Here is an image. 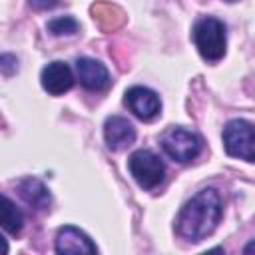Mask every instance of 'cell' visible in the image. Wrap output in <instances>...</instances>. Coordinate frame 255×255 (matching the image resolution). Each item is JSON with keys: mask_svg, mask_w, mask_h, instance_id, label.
<instances>
[{"mask_svg": "<svg viewBox=\"0 0 255 255\" xmlns=\"http://www.w3.org/2000/svg\"><path fill=\"white\" fill-rule=\"evenodd\" d=\"M40 82H42V88L48 94L62 96L74 86V74H72V70L66 62L56 60V62H50L42 68Z\"/></svg>", "mask_w": 255, "mask_h": 255, "instance_id": "obj_8", "label": "cell"}, {"mask_svg": "<svg viewBox=\"0 0 255 255\" xmlns=\"http://www.w3.org/2000/svg\"><path fill=\"white\" fill-rule=\"evenodd\" d=\"M243 253H245V255H249V253H255V239L243 247Z\"/></svg>", "mask_w": 255, "mask_h": 255, "instance_id": "obj_16", "label": "cell"}, {"mask_svg": "<svg viewBox=\"0 0 255 255\" xmlns=\"http://www.w3.org/2000/svg\"><path fill=\"white\" fill-rule=\"evenodd\" d=\"M225 2H235V0H225Z\"/></svg>", "mask_w": 255, "mask_h": 255, "instance_id": "obj_17", "label": "cell"}, {"mask_svg": "<svg viewBox=\"0 0 255 255\" xmlns=\"http://www.w3.org/2000/svg\"><path fill=\"white\" fill-rule=\"evenodd\" d=\"M223 147L231 157L255 161V124L231 120L223 128Z\"/></svg>", "mask_w": 255, "mask_h": 255, "instance_id": "obj_3", "label": "cell"}, {"mask_svg": "<svg viewBox=\"0 0 255 255\" xmlns=\"http://www.w3.org/2000/svg\"><path fill=\"white\" fill-rule=\"evenodd\" d=\"M18 193H20V197H22L30 207H34V209H38V211L48 209L50 203H52V195H50L48 187H46L40 179H36V177H26V179H22V181L18 183Z\"/></svg>", "mask_w": 255, "mask_h": 255, "instance_id": "obj_11", "label": "cell"}, {"mask_svg": "<svg viewBox=\"0 0 255 255\" xmlns=\"http://www.w3.org/2000/svg\"><path fill=\"white\" fill-rule=\"evenodd\" d=\"M2 229L8 233V235H18L22 231V225H24V217H22V211L16 207V203L8 197V195H2Z\"/></svg>", "mask_w": 255, "mask_h": 255, "instance_id": "obj_12", "label": "cell"}, {"mask_svg": "<svg viewBox=\"0 0 255 255\" xmlns=\"http://www.w3.org/2000/svg\"><path fill=\"white\" fill-rule=\"evenodd\" d=\"M76 76L80 84L90 92H102L110 86L108 68L94 58H78L76 60Z\"/></svg>", "mask_w": 255, "mask_h": 255, "instance_id": "obj_7", "label": "cell"}, {"mask_svg": "<svg viewBox=\"0 0 255 255\" xmlns=\"http://www.w3.org/2000/svg\"><path fill=\"white\" fill-rule=\"evenodd\" d=\"M0 68H2V74L8 78V76H12V74L18 70V60H16L12 54H2V58H0Z\"/></svg>", "mask_w": 255, "mask_h": 255, "instance_id": "obj_14", "label": "cell"}, {"mask_svg": "<svg viewBox=\"0 0 255 255\" xmlns=\"http://www.w3.org/2000/svg\"><path fill=\"white\" fill-rule=\"evenodd\" d=\"M30 4L34 8H54L58 4V0H30Z\"/></svg>", "mask_w": 255, "mask_h": 255, "instance_id": "obj_15", "label": "cell"}, {"mask_svg": "<svg viewBox=\"0 0 255 255\" xmlns=\"http://www.w3.org/2000/svg\"><path fill=\"white\" fill-rule=\"evenodd\" d=\"M128 167L131 177L143 189H155L165 177V165L151 149L133 151L128 159Z\"/></svg>", "mask_w": 255, "mask_h": 255, "instance_id": "obj_5", "label": "cell"}, {"mask_svg": "<svg viewBox=\"0 0 255 255\" xmlns=\"http://www.w3.org/2000/svg\"><path fill=\"white\" fill-rule=\"evenodd\" d=\"M221 197L213 187L195 193L177 213L175 231L187 241H201L211 235L221 219Z\"/></svg>", "mask_w": 255, "mask_h": 255, "instance_id": "obj_1", "label": "cell"}, {"mask_svg": "<svg viewBox=\"0 0 255 255\" xmlns=\"http://www.w3.org/2000/svg\"><path fill=\"white\" fill-rule=\"evenodd\" d=\"M124 102H126V106L129 108V112H131L135 118L143 120V122L153 120V118L159 114V110H161V100H159V96H157L153 90L145 88V86H131L129 90H126Z\"/></svg>", "mask_w": 255, "mask_h": 255, "instance_id": "obj_6", "label": "cell"}, {"mask_svg": "<svg viewBox=\"0 0 255 255\" xmlns=\"http://www.w3.org/2000/svg\"><path fill=\"white\" fill-rule=\"evenodd\" d=\"M159 143H161V149L177 163H187L195 159L203 145L201 137L195 131L179 128V126H173L167 131H163Z\"/></svg>", "mask_w": 255, "mask_h": 255, "instance_id": "obj_4", "label": "cell"}, {"mask_svg": "<svg viewBox=\"0 0 255 255\" xmlns=\"http://www.w3.org/2000/svg\"><path fill=\"white\" fill-rule=\"evenodd\" d=\"M193 42L203 60H209V62L221 60L227 48L225 24L213 16H205L197 20L193 26Z\"/></svg>", "mask_w": 255, "mask_h": 255, "instance_id": "obj_2", "label": "cell"}, {"mask_svg": "<svg viewBox=\"0 0 255 255\" xmlns=\"http://www.w3.org/2000/svg\"><path fill=\"white\" fill-rule=\"evenodd\" d=\"M104 139L112 151H122L135 141V128L128 118L110 116L104 124Z\"/></svg>", "mask_w": 255, "mask_h": 255, "instance_id": "obj_9", "label": "cell"}, {"mask_svg": "<svg viewBox=\"0 0 255 255\" xmlns=\"http://www.w3.org/2000/svg\"><path fill=\"white\" fill-rule=\"evenodd\" d=\"M48 32L54 34V36H74L78 30H80V24L74 16H60V18H54L46 24Z\"/></svg>", "mask_w": 255, "mask_h": 255, "instance_id": "obj_13", "label": "cell"}, {"mask_svg": "<svg viewBox=\"0 0 255 255\" xmlns=\"http://www.w3.org/2000/svg\"><path fill=\"white\" fill-rule=\"evenodd\" d=\"M56 253H98L96 243L78 227L64 225L56 233Z\"/></svg>", "mask_w": 255, "mask_h": 255, "instance_id": "obj_10", "label": "cell"}]
</instances>
